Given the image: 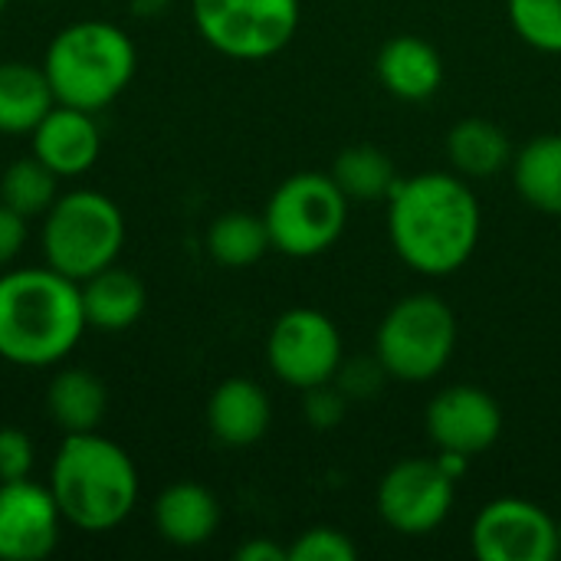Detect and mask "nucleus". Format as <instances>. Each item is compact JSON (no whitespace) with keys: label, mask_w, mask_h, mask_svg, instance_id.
I'll use <instances>...</instances> for the list:
<instances>
[{"label":"nucleus","mask_w":561,"mask_h":561,"mask_svg":"<svg viewBox=\"0 0 561 561\" xmlns=\"http://www.w3.org/2000/svg\"><path fill=\"white\" fill-rule=\"evenodd\" d=\"M171 7V0H131V13L138 20H151V16H161L164 10Z\"/></svg>","instance_id":"obj_33"},{"label":"nucleus","mask_w":561,"mask_h":561,"mask_svg":"<svg viewBox=\"0 0 561 561\" xmlns=\"http://www.w3.org/2000/svg\"><path fill=\"white\" fill-rule=\"evenodd\" d=\"M56 105L43 66L3 59L0 62V135H30Z\"/></svg>","instance_id":"obj_21"},{"label":"nucleus","mask_w":561,"mask_h":561,"mask_svg":"<svg viewBox=\"0 0 561 561\" xmlns=\"http://www.w3.org/2000/svg\"><path fill=\"white\" fill-rule=\"evenodd\" d=\"M358 559V546L332 526H316L306 529L302 536H296V542L289 546V561H355Z\"/></svg>","instance_id":"obj_27"},{"label":"nucleus","mask_w":561,"mask_h":561,"mask_svg":"<svg viewBox=\"0 0 561 561\" xmlns=\"http://www.w3.org/2000/svg\"><path fill=\"white\" fill-rule=\"evenodd\" d=\"M513 154L510 135L483 115L460 118L447 131V161L460 178H496L513 168Z\"/></svg>","instance_id":"obj_20"},{"label":"nucleus","mask_w":561,"mask_h":561,"mask_svg":"<svg viewBox=\"0 0 561 561\" xmlns=\"http://www.w3.org/2000/svg\"><path fill=\"white\" fill-rule=\"evenodd\" d=\"M480 201L457 171L401 178L388 197L394 253L424 276L457 273L480 243Z\"/></svg>","instance_id":"obj_1"},{"label":"nucleus","mask_w":561,"mask_h":561,"mask_svg":"<svg viewBox=\"0 0 561 561\" xmlns=\"http://www.w3.org/2000/svg\"><path fill=\"white\" fill-rule=\"evenodd\" d=\"M457 480L440 460H401L378 483V513L401 536L434 533L454 510Z\"/></svg>","instance_id":"obj_10"},{"label":"nucleus","mask_w":561,"mask_h":561,"mask_svg":"<svg viewBox=\"0 0 561 561\" xmlns=\"http://www.w3.org/2000/svg\"><path fill=\"white\" fill-rule=\"evenodd\" d=\"M348 408H352V401L345 398V391L335 381H322V385H312L302 391V414L312 431L329 434V431L342 427V421L348 417Z\"/></svg>","instance_id":"obj_28"},{"label":"nucleus","mask_w":561,"mask_h":561,"mask_svg":"<svg viewBox=\"0 0 561 561\" xmlns=\"http://www.w3.org/2000/svg\"><path fill=\"white\" fill-rule=\"evenodd\" d=\"M237 561H289V549L276 546L273 539H250L237 549Z\"/></svg>","instance_id":"obj_32"},{"label":"nucleus","mask_w":561,"mask_h":561,"mask_svg":"<svg viewBox=\"0 0 561 561\" xmlns=\"http://www.w3.org/2000/svg\"><path fill=\"white\" fill-rule=\"evenodd\" d=\"M125 247L122 207L102 191H69L43 214L39 250L46 266L82 283L118 260Z\"/></svg>","instance_id":"obj_5"},{"label":"nucleus","mask_w":561,"mask_h":561,"mask_svg":"<svg viewBox=\"0 0 561 561\" xmlns=\"http://www.w3.org/2000/svg\"><path fill=\"white\" fill-rule=\"evenodd\" d=\"M30 154L39 158L59 181L89 174L102 154V128L95 112L56 102L30 131Z\"/></svg>","instance_id":"obj_14"},{"label":"nucleus","mask_w":561,"mask_h":561,"mask_svg":"<svg viewBox=\"0 0 561 561\" xmlns=\"http://www.w3.org/2000/svg\"><path fill=\"white\" fill-rule=\"evenodd\" d=\"M79 296H82V316L85 325L95 332H128L148 306V293L145 283L122 270V266H105L102 273L89 276L79 283Z\"/></svg>","instance_id":"obj_18"},{"label":"nucleus","mask_w":561,"mask_h":561,"mask_svg":"<svg viewBox=\"0 0 561 561\" xmlns=\"http://www.w3.org/2000/svg\"><path fill=\"white\" fill-rule=\"evenodd\" d=\"M273 404L266 391L250 378H227L207 401V427L224 447H253L266 437Z\"/></svg>","instance_id":"obj_15"},{"label":"nucleus","mask_w":561,"mask_h":561,"mask_svg":"<svg viewBox=\"0 0 561 561\" xmlns=\"http://www.w3.org/2000/svg\"><path fill=\"white\" fill-rule=\"evenodd\" d=\"M59 178L39 161V158H16L7 164V171L0 174V201L16 210L20 217L33 220V217H43L53 201L59 197L56 191Z\"/></svg>","instance_id":"obj_25"},{"label":"nucleus","mask_w":561,"mask_h":561,"mask_svg":"<svg viewBox=\"0 0 561 561\" xmlns=\"http://www.w3.org/2000/svg\"><path fill=\"white\" fill-rule=\"evenodd\" d=\"M470 549L480 561H552L561 552L559 523L529 500L503 496L473 519Z\"/></svg>","instance_id":"obj_11"},{"label":"nucleus","mask_w":561,"mask_h":561,"mask_svg":"<svg viewBox=\"0 0 561 561\" xmlns=\"http://www.w3.org/2000/svg\"><path fill=\"white\" fill-rule=\"evenodd\" d=\"M513 184L529 207L561 217V135H539L513 154Z\"/></svg>","instance_id":"obj_22"},{"label":"nucleus","mask_w":561,"mask_h":561,"mask_svg":"<svg viewBox=\"0 0 561 561\" xmlns=\"http://www.w3.org/2000/svg\"><path fill=\"white\" fill-rule=\"evenodd\" d=\"M375 72L394 99L427 102L444 82V59L427 39L414 33H401L378 49Z\"/></svg>","instance_id":"obj_16"},{"label":"nucleus","mask_w":561,"mask_h":561,"mask_svg":"<svg viewBox=\"0 0 561 561\" xmlns=\"http://www.w3.org/2000/svg\"><path fill=\"white\" fill-rule=\"evenodd\" d=\"M79 283L53 266L0 273V358L16 368H53L85 335Z\"/></svg>","instance_id":"obj_2"},{"label":"nucleus","mask_w":561,"mask_h":561,"mask_svg":"<svg viewBox=\"0 0 561 561\" xmlns=\"http://www.w3.org/2000/svg\"><path fill=\"white\" fill-rule=\"evenodd\" d=\"M7 3H10V0H0V13H3V10H7Z\"/></svg>","instance_id":"obj_34"},{"label":"nucleus","mask_w":561,"mask_h":561,"mask_svg":"<svg viewBox=\"0 0 561 561\" xmlns=\"http://www.w3.org/2000/svg\"><path fill=\"white\" fill-rule=\"evenodd\" d=\"M559 539H561V523H559Z\"/></svg>","instance_id":"obj_35"},{"label":"nucleus","mask_w":561,"mask_h":561,"mask_svg":"<svg viewBox=\"0 0 561 561\" xmlns=\"http://www.w3.org/2000/svg\"><path fill=\"white\" fill-rule=\"evenodd\" d=\"M191 16L210 49L256 62L293 43L299 0H191Z\"/></svg>","instance_id":"obj_8"},{"label":"nucleus","mask_w":561,"mask_h":561,"mask_svg":"<svg viewBox=\"0 0 561 561\" xmlns=\"http://www.w3.org/2000/svg\"><path fill=\"white\" fill-rule=\"evenodd\" d=\"M220 526L217 496L191 480L171 483L154 500V529L174 549H197L214 539Z\"/></svg>","instance_id":"obj_17"},{"label":"nucleus","mask_w":561,"mask_h":561,"mask_svg":"<svg viewBox=\"0 0 561 561\" xmlns=\"http://www.w3.org/2000/svg\"><path fill=\"white\" fill-rule=\"evenodd\" d=\"M23 243H26V217H20L0 201V270L20 256Z\"/></svg>","instance_id":"obj_31"},{"label":"nucleus","mask_w":561,"mask_h":561,"mask_svg":"<svg viewBox=\"0 0 561 561\" xmlns=\"http://www.w3.org/2000/svg\"><path fill=\"white\" fill-rule=\"evenodd\" d=\"M62 513L46 483H0V561L49 559L62 536Z\"/></svg>","instance_id":"obj_12"},{"label":"nucleus","mask_w":561,"mask_h":561,"mask_svg":"<svg viewBox=\"0 0 561 561\" xmlns=\"http://www.w3.org/2000/svg\"><path fill=\"white\" fill-rule=\"evenodd\" d=\"M135 69L138 49L131 36L108 20H76L43 53V72L56 102L85 112L108 108L131 85Z\"/></svg>","instance_id":"obj_4"},{"label":"nucleus","mask_w":561,"mask_h":561,"mask_svg":"<svg viewBox=\"0 0 561 561\" xmlns=\"http://www.w3.org/2000/svg\"><path fill=\"white\" fill-rule=\"evenodd\" d=\"M457 352V316L431 293L404 296L388 309L375 335V355L385 371L408 385L437 378Z\"/></svg>","instance_id":"obj_6"},{"label":"nucleus","mask_w":561,"mask_h":561,"mask_svg":"<svg viewBox=\"0 0 561 561\" xmlns=\"http://www.w3.org/2000/svg\"><path fill=\"white\" fill-rule=\"evenodd\" d=\"M329 174L339 184V191L348 197V204H378V201L388 204L391 191L401 181L391 154L375 145H352L339 151Z\"/></svg>","instance_id":"obj_23"},{"label":"nucleus","mask_w":561,"mask_h":561,"mask_svg":"<svg viewBox=\"0 0 561 561\" xmlns=\"http://www.w3.org/2000/svg\"><path fill=\"white\" fill-rule=\"evenodd\" d=\"M388 378L391 375L385 371L381 358L378 355H365V358H352V362L342 358V365H339L332 381L345 391V398L352 404H362V401H371L385 388Z\"/></svg>","instance_id":"obj_29"},{"label":"nucleus","mask_w":561,"mask_h":561,"mask_svg":"<svg viewBox=\"0 0 561 561\" xmlns=\"http://www.w3.org/2000/svg\"><path fill=\"white\" fill-rule=\"evenodd\" d=\"M273 250L263 214L227 210L207 227V253L227 270H243L260 263Z\"/></svg>","instance_id":"obj_24"},{"label":"nucleus","mask_w":561,"mask_h":561,"mask_svg":"<svg viewBox=\"0 0 561 561\" xmlns=\"http://www.w3.org/2000/svg\"><path fill=\"white\" fill-rule=\"evenodd\" d=\"M108 411V391L89 368H62L46 385V414L62 434L99 431Z\"/></svg>","instance_id":"obj_19"},{"label":"nucleus","mask_w":561,"mask_h":561,"mask_svg":"<svg viewBox=\"0 0 561 561\" xmlns=\"http://www.w3.org/2000/svg\"><path fill=\"white\" fill-rule=\"evenodd\" d=\"M36 467V447L33 440L20 431L3 424L0 427V483L7 480H23Z\"/></svg>","instance_id":"obj_30"},{"label":"nucleus","mask_w":561,"mask_h":561,"mask_svg":"<svg viewBox=\"0 0 561 561\" xmlns=\"http://www.w3.org/2000/svg\"><path fill=\"white\" fill-rule=\"evenodd\" d=\"M424 427L440 454L477 457L500 440L503 411L490 391L473 385H450L427 404Z\"/></svg>","instance_id":"obj_13"},{"label":"nucleus","mask_w":561,"mask_h":561,"mask_svg":"<svg viewBox=\"0 0 561 561\" xmlns=\"http://www.w3.org/2000/svg\"><path fill=\"white\" fill-rule=\"evenodd\" d=\"M510 23L539 53H561V0H506Z\"/></svg>","instance_id":"obj_26"},{"label":"nucleus","mask_w":561,"mask_h":561,"mask_svg":"<svg viewBox=\"0 0 561 561\" xmlns=\"http://www.w3.org/2000/svg\"><path fill=\"white\" fill-rule=\"evenodd\" d=\"M266 362L283 385L306 391L335 378L342 365V335L325 312L289 309L270 329Z\"/></svg>","instance_id":"obj_9"},{"label":"nucleus","mask_w":561,"mask_h":561,"mask_svg":"<svg viewBox=\"0 0 561 561\" xmlns=\"http://www.w3.org/2000/svg\"><path fill=\"white\" fill-rule=\"evenodd\" d=\"M270 243L293 260H312L339 243L348 220V197L332 174L299 171L286 178L263 210Z\"/></svg>","instance_id":"obj_7"},{"label":"nucleus","mask_w":561,"mask_h":561,"mask_svg":"<svg viewBox=\"0 0 561 561\" xmlns=\"http://www.w3.org/2000/svg\"><path fill=\"white\" fill-rule=\"evenodd\" d=\"M46 486L66 526L89 536L118 529L138 506L141 493V480L128 450L99 431L62 434Z\"/></svg>","instance_id":"obj_3"}]
</instances>
